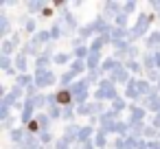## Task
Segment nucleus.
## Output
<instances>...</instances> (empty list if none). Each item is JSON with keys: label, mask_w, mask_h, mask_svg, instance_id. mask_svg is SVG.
Returning <instances> with one entry per match:
<instances>
[{"label": "nucleus", "mask_w": 160, "mask_h": 149, "mask_svg": "<svg viewBox=\"0 0 160 149\" xmlns=\"http://www.w3.org/2000/svg\"><path fill=\"white\" fill-rule=\"evenodd\" d=\"M57 101H59V103H68V101H70V94H68V92H59V94H57Z\"/></svg>", "instance_id": "f257e3e1"}]
</instances>
